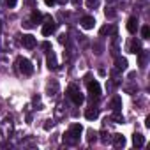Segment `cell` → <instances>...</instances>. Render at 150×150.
I'll list each match as a JSON object with an SVG mask.
<instances>
[{"label":"cell","mask_w":150,"mask_h":150,"mask_svg":"<svg viewBox=\"0 0 150 150\" xmlns=\"http://www.w3.org/2000/svg\"><path fill=\"white\" fill-rule=\"evenodd\" d=\"M81 132H83V127H81L80 124H72V125H71V129H69V132L64 136L65 145H76V143L80 141Z\"/></svg>","instance_id":"cell-1"},{"label":"cell","mask_w":150,"mask_h":150,"mask_svg":"<svg viewBox=\"0 0 150 150\" xmlns=\"http://www.w3.org/2000/svg\"><path fill=\"white\" fill-rule=\"evenodd\" d=\"M69 96H71V99H72V103L76 104V106H80L83 101H85V97H83V94L80 92V88L76 87V85H69Z\"/></svg>","instance_id":"cell-2"},{"label":"cell","mask_w":150,"mask_h":150,"mask_svg":"<svg viewBox=\"0 0 150 150\" xmlns=\"http://www.w3.org/2000/svg\"><path fill=\"white\" fill-rule=\"evenodd\" d=\"M18 71L21 72V74H25V76H28V74H32V71H34V67H32V62L28 60V58H18Z\"/></svg>","instance_id":"cell-3"},{"label":"cell","mask_w":150,"mask_h":150,"mask_svg":"<svg viewBox=\"0 0 150 150\" xmlns=\"http://www.w3.org/2000/svg\"><path fill=\"white\" fill-rule=\"evenodd\" d=\"M21 42H23V46H25L27 50H32V48H35V44H37V41H35V37H34L32 34L23 35V37H21Z\"/></svg>","instance_id":"cell-4"},{"label":"cell","mask_w":150,"mask_h":150,"mask_svg":"<svg viewBox=\"0 0 150 150\" xmlns=\"http://www.w3.org/2000/svg\"><path fill=\"white\" fill-rule=\"evenodd\" d=\"M55 28H57V25H55V21L53 20H46V23L42 25V35H51L53 32H55Z\"/></svg>","instance_id":"cell-5"},{"label":"cell","mask_w":150,"mask_h":150,"mask_svg":"<svg viewBox=\"0 0 150 150\" xmlns=\"http://www.w3.org/2000/svg\"><path fill=\"white\" fill-rule=\"evenodd\" d=\"M88 94L92 96V97H101V85L97 83V81H90L88 83Z\"/></svg>","instance_id":"cell-6"},{"label":"cell","mask_w":150,"mask_h":150,"mask_svg":"<svg viewBox=\"0 0 150 150\" xmlns=\"http://www.w3.org/2000/svg\"><path fill=\"white\" fill-rule=\"evenodd\" d=\"M94 25H96V20H94L92 16H83V18H81V27H83L85 30L94 28Z\"/></svg>","instance_id":"cell-7"},{"label":"cell","mask_w":150,"mask_h":150,"mask_svg":"<svg viewBox=\"0 0 150 150\" xmlns=\"http://www.w3.org/2000/svg\"><path fill=\"white\" fill-rule=\"evenodd\" d=\"M127 30H129L131 34H136V30H138V18H136V16L129 18V21H127Z\"/></svg>","instance_id":"cell-8"},{"label":"cell","mask_w":150,"mask_h":150,"mask_svg":"<svg viewBox=\"0 0 150 150\" xmlns=\"http://www.w3.org/2000/svg\"><path fill=\"white\" fill-rule=\"evenodd\" d=\"M132 143H134V146H136V148H141V146L145 145V138H143V134L136 132V134L132 136Z\"/></svg>","instance_id":"cell-9"},{"label":"cell","mask_w":150,"mask_h":150,"mask_svg":"<svg viewBox=\"0 0 150 150\" xmlns=\"http://www.w3.org/2000/svg\"><path fill=\"white\" fill-rule=\"evenodd\" d=\"M85 117H87V118H88V120H96V118H97V117H99V110H97V108H94V106H92V108H88V110H87V111H85Z\"/></svg>","instance_id":"cell-10"},{"label":"cell","mask_w":150,"mask_h":150,"mask_svg":"<svg viewBox=\"0 0 150 150\" xmlns=\"http://www.w3.org/2000/svg\"><path fill=\"white\" fill-rule=\"evenodd\" d=\"M113 145H115L117 148L124 146V145H125V138H124L122 134H113Z\"/></svg>","instance_id":"cell-11"},{"label":"cell","mask_w":150,"mask_h":150,"mask_svg":"<svg viewBox=\"0 0 150 150\" xmlns=\"http://www.w3.org/2000/svg\"><path fill=\"white\" fill-rule=\"evenodd\" d=\"M48 67H50V69H57V67H58V64H57V57H55L53 51L48 55Z\"/></svg>","instance_id":"cell-12"},{"label":"cell","mask_w":150,"mask_h":150,"mask_svg":"<svg viewBox=\"0 0 150 150\" xmlns=\"http://www.w3.org/2000/svg\"><path fill=\"white\" fill-rule=\"evenodd\" d=\"M111 110H113V111H120V110H122V99H120V97H115V99L111 101Z\"/></svg>","instance_id":"cell-13"},{"label":"cell","mask_w":150,"mask_h":150,"mask_svg":"<svg viewBox=\"0 0 150 150\" xmlns=\"http://www.w3.org/2000/svg\"><path fill=\"white\" fill-rule=\"evenodd\" d=\"M139 50H141L139 42H138V41H132L131 46H129V51H131V53H139Z\"/></svg>","instance_id":"cell-14"},{"label":"cell","mask_w":150,"mask_h":150,"mask_svg":"<svg viewBox=\"0 0 150 150\" xmlns=\"http://www.w3.org/2000/svg\"><path fill=\"white\" fill-rule=\"evenodd\" d=\"M115 64H117V69H125L127 67V60L125 58H120V57L115 60Z\"/></svg>","instance_id":"cell-15"},{"label":"cell","mask_w":150,"mask_h":150,"mask_svg":"<svg viewBox=\"0 0 150 150\" xmlns=\"http://www.w3.org/2000/svg\"><path fill=\"white\" fill-rule=\"evenodd\" d=\"M111 120H115L117 124H122V122H124V117H122V113H118V111H113V115H111Z\"/></svg>","instance_id":"cell-16"},{"label":"cell","mask_w":150,"mask_h":150,"mask_svg":"<svg viewBox=\"0 0 150 150\" xmlns=\"http://www.w3.org/2000/svg\"><path fill=\"white\" fill-rule=\"evenodd\" d=\"M141 37H143V39H148V37H150V27H148V25H145V27L141 28Z\"/></svg>","instance_id":"cell-17"},{"label":"cell","mask_w":150,"mask_h":150,"mask_svg":"<svg viewBox=\"0 0 150 150\" xmlns=\"http://www.w3.org/2000/svg\"><path fill=\"white\" fill-rule=\"evenodd\" d=\"M41 20H42V14H41L39 11H35V13H32V21H34V23H39Z\"/></svg>","instance_id":"cell-18"},{"label":"cell","mask_w":150,"mask_h":150,"mask_svg":"<svg viewBox=\"0 0 150 150\" xmlns=\"http://www.w3.org/2000/svg\"><path fill=\"white\" fill-rule=\"evenodd\" d=\"M115 32V28L113 27H104V28H101V35H106V34H113Z\"/></svg>","instance_id":"cell-19"},{"label":"cell","mask_w":150,"mask_h":150,"mask_svg":"<svg viewBox=\"0 0 150 150\" xmlns=\"http://www.w3.org/2000/svg\"><path fill=\"white\" fill-rule=\"evenodd\" d=\"M145 60H146V53H141L139 51V65L145 67Z\"/></svg>","instance_id":"cell-20"},{"label":"cell","mask_w":150,"mask_h":150,"mask_svg":"<svg viewBox=\"0 0 150 150\" xmlns=\"http://www.w3.org/2000/svg\"><path fill=\"white\" fill-rule=\"evenodd\" d=\"M18 0H7V7H14Z\"/></svg>","instance_id":"cell-21"},{"label":"cell","mask_w":150,"mask_h":150,"mask_svg":"<svg viewBox=\"0 0 150 150\" xmlns=\"http://www.w3.org/2000/svg\"><path fill=\"white\" fill-rule=\"evenodd\" d=\"M55 2H57V0H44V4H46V6H53Z\"/></svg>","instance_id":"cell-22"},{"label":"cell","mask_w":150,"mask_h":150,"mask_svg":"<svg viewBox=\"0 0 150 150\" xmlns=\"http://www.w3.org/2000/svg\"><path fill=\"white\" fill-rule=\"evenodd\" d=\"M42 48H44V50H51V44H50V42H42Z\"/></svg>","instance_id":"cell-23"},{"label":"cell","mask_w":150,"mask_h":150,"mask_svg":"<svg viewBox=\"0 0 150 150\" xmlns=\"http://www.w3.org/2000/svg\"><path fill=\"white\" fill-rule=\"evenodd\" d=\"M88 6H97V0H88Z\"/></svg>","instance_id":"cell-24"},{"label":"cell","mask_w":150,"mask_h":150,"mask_svg":"<svg viewBox=\"0 0 150 150\" xmlns=\"http://www.w3.org/2000/svg\"><path fill=\"white\" fill-rule=\"evenodd\" d=\"M0 30H2V25H0Z\"/></svg>","instance_id":"cell-25"},{"label":"cell","mask_w":150,"mask_h":150,"mask_svg":"<svg viewBox=\"0 0 150 150\" xmlns=\"http://www.w3.org/2000/svg\"><path fill=\"white\" fill-rule=\"evenodd\" d=\"M110 2H111V0H110Z\"/></svg>","instance_id":"cell-26"}]
</instances>
